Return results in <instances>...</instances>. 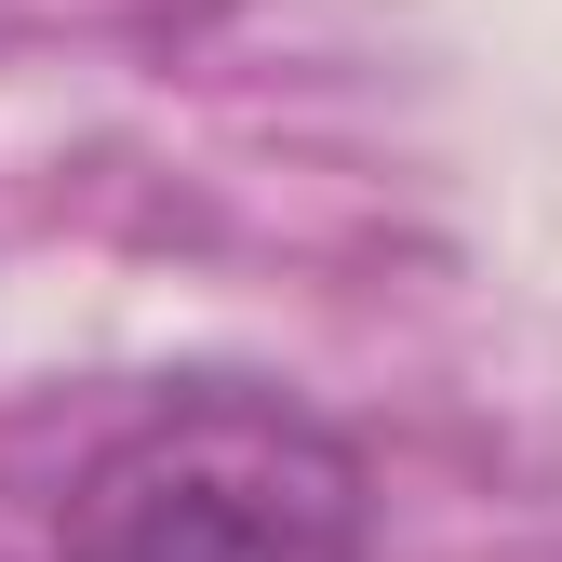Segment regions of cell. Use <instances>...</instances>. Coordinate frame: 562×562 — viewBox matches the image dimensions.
<instances>
[{
	"instance_id": "1",
	"label": "cell",
	"mask_w": 562,
	"mask_h": 562,
	"mask_svg": "<svg viewBox=\"0 0 562 562\" xmlns=\"http://www.w3.org/2000/svg\"><path fill=\"white\" fill-rule=\"evenodd\" d=\"M54 562H375V456L295 389L188 375L67 469Z\"/></svg>"
}]
</instances>
